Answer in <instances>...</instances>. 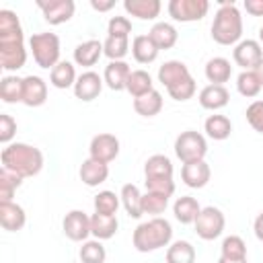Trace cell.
<instances>
[{
  "mask_svg": "<svg viewBox=\"0 0 263 263\" xmlns=\"http://www.w3.org/2000/svg\"><path fill=\"white\" fill-rule=\"evenodd\" d=\"M189 76H191V72H189L187 64H183L179 60H168L158 68V82H162L166 88L189 78Z\"/></svg>",
  "mask_w": 263,
  "mask_h": 263,
  "instance_id": "7402d4cb",
  "label": "cell"
},
{
  "mask_svg": "<svg viewBox=\"0 0 263 263\" xmlns=\"http://www.w3.org/2000/svg\"><path fill=\"white\" fill-rule=\"evenodd\" d=\"M148 37L154 41V45H156L158 49H171V47L177 43L179 33H177V29H175L171 23L160 21V23H154V25H152Z\"/></svg>",
  "mask_w": 263,
  "mask_h": 263,
  "instance_id": "484cf974",
  "label": "cell"
},
{
  "mask_svg": "<svg viewBox=\"0 0 263 263\" xmlns=\"http://www.w3.org/2000/svg\"><path fill=\"white\" fill-rule=\"evenodd\" d=\"M173 240V226L164 218H152L136 226L132 234V242L140 253H152L162 247H168Z\"/></svg>",
  "mask_w": 263,
  "mask_h": 263,
  "instance_id": "3957f363",
  "label": "cell"
},
{
  "mask_svg": "<svg viewBox=\"0 0 263 263\" xmlns=\"http://www.w3.org/2000/svg\"><path fill=\"white\" fill-rule=\"evenodd\" d=\"M107 33L109 37H127L132 33V21L127 16H111L107 23Z\"/></svg>",
  "mask_w": 263,
  "mask_h": 263,
  "instance_id": "ee69618b",
  "label": "cell"
},
{
  "mask_svg": "<svg viewBox=\"0 0 263 263\" xmlns=\"http://www.w3.org/2000/svg\"><path fill=\"white\" fill-rule=\"evenodd\" d=\"M230 101V92L226 90V86L220 84H208L199 90V105L208 111H218L224 109Z\"/></svg>",
  "mask_w": 263,
  "mask_h": 263,
  "instance_id": "d6986e66",
  "label": "cell"
},
{
  "mask_svg": "<svg viewBox=\"0 0 263 263\" xmlns=\"http://www.w3.org/2000/svg\"><path fill=\"white\" fill-rule=\"evenodd\" d=\"M242 37V16L232 0H220L212 23V39L220 45H236Z\"/></svg>",
  "mask_w": 263,
  "mask_h": 263,
  "instance_id": "7a4b0ae2",
  "label": "cell"
},
{
  "mask_svg": "<svg viewBox=\"0 0 263 263\" xmlns=\"http://www.w3.org/2000/svg\"><path fill=\"white\" fill-rule=\"evenodd\" d=\"M253 230H255V236L259 240H263V212L255 218V224H253Z\"/></svg>",
  "mask_w": 263,
  "mask_h": 263,
  "instance_id": "f907efd6",
  "label": "cell"
},
{
  "mask_svg": "<svg viewBox=\"0 0 263 263\" xmlns=\"http://www.w3.org/2000/svg\"><path fill=\"white\" fill-rule=\"evenodd\" d=\"M175 154L177 158L187 164V162H197V160H203L205 154H208V142L205 138L195 132V129H187V132H181L175 140Z\"/></svg>",
  "mask_w": 263,
  "mask_h": 263,
  "instance_id": "8992f818",
  "label": "cell"
},
{
  "mask_svg": "<svg viewBox=\"0 0 263 263\" xmlns=\"http://www.w3.org/2000/svg\"><path fill=\"white\" fill-rule=\"evenodd\" d=\"M78 175H80V181H82L84 185H88V187H99V185L105 183L107 177H109V164H105V162L95 160V158L88 156V158L80 164Z\"/></svg>",
  "mask_w": 263,
  "mask_h": 263,
  "instance_id": "2e32d148",
  "label": "cell"
},
{
  "mask_svg": "<svg viewBox=\"0 0 263 263\" xmlns=\"http://www.w3.org/2000/svg\"><path fill=\"white\" fill-rule=\"evenodd\" d=\"M88 152H90V158L109 164V162H113V160L117 158V154H119V140H117L113 134H97V136L90 140Z\"/></svg>",
  "mask_w": 263,
  "mask_h": 263,
  "instance_id": "7c38bea8",
  "label": "cell"
},
{
  "mask_svg": "<svg viewBox=\"0 0 263 263\" xmlns=\"http://www.w3.org/2000/svg\"><path fill=\"white\" fill-rule=\"evenodd\" d=\"M29 47L33 53V60L39 68L51 70L58 66L60 60V37L55 33H33L29 39Z\"/></svg>",
  "mask_w": 263,
  "mask_h": 263,
  "instance_id": "5b68a950",
  "label": "cell"
},
{
  "mask_svg": "<svg viewBox=\"0 0 263 263\" xmlns=\"http://www.w3.org/2000/svg\"><path fill=\"white\" fill-rule=\"evenodd\" d=\"M125 90H127L134 99L152 92V90H154L152 76H150L146 70H132V74H129V78H127V86H125Z\"/></svg>",
  "mask_w": 263,
  "mask_h": 263,
  "instance_id": "f546056e",
  "label": "cell"
},
{
  "mask_svg": "<svg viewBox=\"0 0 263 263\" xmlns=\"http://www.w3.org/2000/svg\"><path fill=\"white\" fill-rule=\"evenodd\" d=\"M121 199L119 195H115L113 191H99L95 195V212L97 214H103V216H115L117 214V208H119Z\"/></svg>",
  "mask_w": 263,
  "mask_h": 263,
  "instance_id": "60d3db41",
  "label": "cell"
},
{
  "mask_svg": "<svg viewBox=\"0 0 263 263\" xmlns=\"http://www.w3.org/2000/svg\"><path fill=\"white\" fill-rule=\"evenodd\" d=\"M166 263H195V247L189 240H175L166 249Z\"/></svg>",
  "mask_w": 263,
  "mask_h": 263,
  "instance_id": "836d02e7",
  "label": "cell"
},
{
  "mask_svg": "<svg viewBox=\"0 0 263 263\" xmlns=\"http://www.w3.org/2000/svg\"><path fill=\"white\" fill-rule=\"evenodd\" d=\"M168 205V195L164 193H154V191H146L142 195V212L150 214L154 218H158Z\"/></svg>",
  "mask_w": 263,
  "mask_h": 263,
  "instance_id": "ab89813d",
  "label": "cell"
},
{
  "mask_svg": "<svg viewBox=\"0 0 263 263\" xmlns=\"http://www.w3.org/2000/svg\"><path fill=\"white\" fill-rule=\"evenodd\" d=\"M220 257L228 259V261H242L247 259V242L236 236V234H230L222 240V247H220Z\"/></svg>",
  "mask_w": 263,
  "mask_h": 263,
  "instance_id": "d590c367",
  "label": "cell"
},
{
  "mask_svg": "<svg viewBox=\"0 0 263 263\" xmlns=\"http://www.w3.org/2000/svg\"><path fill=\"white\" fill-rule=\"evenodd\" d=\"M199 212H201V205H199L197 199L191 197V195L177 197V201L173 203V214H175V218H177L181 224H195Z\"/></svg>",
  "mask_w": 263,
  "mask_h": 263,
  "instance_id": "603a6c76",
  "label": "cell"
},
{
  "mask_svg": "<svg viewBox=\"0 0 263 263\" xmlns=\"http://www.w3.org/2000/svg\"><path fill=\"white\" fill-rule=\"evenodd\" d=\"M78 257L82 263H105L107 259V251L103 247L101 240H84L80 251H78Z\"/></svg>",
  "mask_w": 263,
  "mask_h": 263,
  "instance_id": "f35d334b",
  "label": "cell"
},
{
  "mask_svg": "<svg viewBox=\"0 0 263 263\" xmlns=\"http://www.w3.org/2000/svg\"><path fill=\"white\" fill-rule=\"evenodd\" d=\"M0 160H2V168L10 171L23 179L35 177L43 168V152L31 144H25V142L8 144L2 150Z\"/></svg>",
  "mask_w": 263,
  "mask_h": 263,
  "instance_id": "6da1fadb",
  "label": "cell"
},
{
  "mask_svg": "<svg viewBox=\"0 0 263 263\" xmlns=\"http://www.w3.org/2000/svg\"><path fill=\"white\" fill-rule=\"evenodd\" d=\"M203 132L208 134V138L222 142V140H226V138L230 136V132H232V121H230L226 115H220V113L210 115V117L205 119V123H203Z\"/></svg>",
  "mask_w": 263,
  "mask_h": 263,
  "instance_id": "4dcf8cb0",
  "label": "cell"
},
{
  "mask_svg": "<svg viewBox=\"0 0 263 263\" xmlns=\"http://www.w3.org/2000/svg\"><path fill=\"white\" fill-rule=\"evenodd\" d=\"M212 177V168L205 160H197V162H187L181 166V179L187 187L191 189H201L208 185Z\"/></svg>",
  "mask_w": 263,
  "mask_h": 263,
  "instance_id": "5bb4252c",
  "label": "cell"
},
{
  "mask_svg": "<svg viewBox=\"0 0 263 263\" xmlns=\"http://www.w3.org/2000/svg\"><path fill=\"white\" fill-rule=\"evenodd\" d=\"M27 214L14 201H0V226L8 232H16L25 226Z\"/></svg>",
  "mask_w": 263,
  "mask_h": 263,
  "instance_id": "e0dca14e",
  "label": "cell"
},
{
  "mask_svg": "<svg viewBox=\"0 0 263 263\" xmlns=\"http://www.w3.org/2000/svg\"><path fill=\"white\" fill-rule=\"evenodd\" d=\"M47 101V84L41 76L23 78V103L27 107H41Z\"/></svg>",
  "mask_w": 263,
  "mask_h": 263,
  "instance_id": "9a60e30c",
  "label": "cell"
},
{
  "mask_svg": "<svg viewBox=\"0 0 263 263\" xmlns=\"http://www.w3.org/2000/svg\"><path fill=\"white\" fill-rule=\"evenodd\" d=\"M103 84H105V80H103L97 72H92V70L82 72V74L76 78L74 95H76V99H80V101H84V103L95 101V99L101 95Z\"/></svg>",
  "mask_w": 263,
  "mask_h": 263,
  "instance_id": "4fadbf2b",
  "label": "cell"
},
{
  "mask_svg": "<svg viewBox=\"0 0 263 263\" xmlns=\"http://www.w3.org/2000/svg\"><path fill=\"white\" fill-rule=\"evenodd\" d=\"M0 99L4 103H23V78L4 76L0 80Z\"/></svg>",
  "mask_w": 263,
  "mask_h": 263,
  "instance_id": "e575fe53",
  "label": "cell"
},
{
  "mask_svg": "<svg viewBox=\"0 0 263 263\" xmlns=\"http://www.w3.org/2000/svg\"><path fill=\"white\" fill-rule=\"evenodd\" d=\"M259 43H261V47H263V27L259 29Z\"/></svg>",
  "mask_w": 263,
  "mask_h": 263,
  "instance_id": "db71d44e",
  "label": "cell"
},
{
  "mask_svg": "<svg viewBox=\"0 0 263 263\" xmlns=\"http://www.w3.org/2000/svg\"><path fill=\"white\" fill-rule=\"evenodd\" d=\"M146 191H154V193H164V195H173L175 193V181L173 177H156V179H146L144 181Z\"/></svg>",
  "mask_w": 263,
  "mask_h": 263,
  "instance_id": "f6af8a7d",
  "label": "cell"
},
{
  "mask_svg": "<svg viewBox=\"0 0 263 263\" xmlns=\"http://www.w3.org/2000/svg\"><path fill=\"white\" fill-rule=\"evenodd\" d=\"M27 62L23 29L0 33V66L6 72H16Z\"/></svg>",
  "mask_w": 263,
  "mask_h": 263,
  "instance_id": "277c9868",
  "label": "cell"
},
{
  "mask_svg": "<svg viewBox=\"0 0 263 263\" xmlns=\"http://www.w3.org/2000/svg\"><path fill=\"white\" fill-rule=\"evenodd\" d=\"M129 51V39L127 37H109L103 41V53L111 62H121Z\"/></svg>",
  "mask_w": 263,
  "mask_h": 263,
  "instance_id": "74e56055",
  "label": "cell"
},
{
  "mask_svg": "<svg viewBox=\"0 0 263 263\" xmlns=\"http://www.w3.org/2000/svg\"><path fill=\"white\" fill-rule=\"evenodd\" d=\"M101 55H103V41H99V39L82 41L74 49V62L78 66H84V68L95 66L101 60Z\"/></svg>",
  "mask_w": 263,
  "mask_h": 263,
  "instance_id": "44dd1931",
  "label": "cell"
},
{
  "mask_svg": "<svg viewBox=\"0 0 263 263\" xmlns=\"http://www.w3.org/2000/svg\"><path fill=\"white\" fill-rule=\"evenodd\" d=\"M255 74L259 76V80H261V84H263V60H261V62H259V66L255 68Z\"/></svg>",
  "mask_w": 263,
  "mask_h": 263,
  "instance_id": "816d5d0a",
  "label": "cell"
},
{
  "mask_svg": "<svg viewBox=\"0 0 263 263\" xmlns=\"http://www.w3.org/2000/svg\"><path fill=\"white\" fill-rule=\"evenodd\" d=\"M90 6L97 10V12H107L115 6V0H90Z\"/></svg>",
  "mask_w": 263,
  "mask_h": 263,
  "instance_id": "681fc988",
  "label": "cell"
},
{
  "mask_svg": "<svg viewBox=\"0 0 263 263\" xmlns=\"http://www.w3.org/2000/svg\"><path fill=\"white\" fill-rule=\"evenodd\" d=\"M144 175L146 179H156V177H173V162L164 154H152L146 164H144Z\"/></svg>",
  "mask_w": 263,
  "mask_h": 263,
  "instance_id": "d6a6232c",
  "label": "cell"
},
{
  "mask_svg": "<svg viewBox=\"0 0 263 263\" xmlns=\"http://www.w3.org/2000/svg\"><path fill=\"white\" fill-rule=\"evenodd\" d=\"M232 58H234L236 66H240L242 70H255L259 66V62L263 60V47L255 39H242L234 45Z\"/></svg>",
  "mask_w": 263,
  "mask_h": 263,
  "instance_id": "8fae6325",
  "label": "cell"
},
{
  "mask_svg": "<svg viewBox=\"0 0 263 263\" xmlns=\"http://www.w3.org/2000/svg\"><path fill=\"white\" fill-rule=\"evenodd\" d=\"M134 111L142 117H154L162 111V95L158 90H152L144 97L134 99Z\"/></svg>",
  "mask_w": 263,
  "mask_h": 263,
  "instance_id": "1f68e13d",
  "label": "cell"
},
{
  "mask_svg": "<svg viewBox=\"0 0 263 263\" xmlns=\"http://www.w3.org/2000/svg\"><path fill=\"white\" fill-rule=\"evenodd\" d=\"M247 121L249 125L257 132V134H263V101H253L249 107H247Z\"/></svg>",
  "mask_w": 263,
  "mask_h": 263,
  "instance_id": "bcb514c9",
  "label": "cell"
},
{
  "mask_svg": "<svg viewBox=\"0 0 263 263\" xmlns=\"http://www.w3.org/2000/svg\"><path fill=\"white\" fill-rule=\"evenodd\" d=\"M158 47L148 35H136L132 41V55L138 64H152L158 58Z\"/></svg>",
  "mask_w": 263,
  "mask_h": 263,
  "instance_id": "d4e9b609",
  "label": "cell"
},
{
  "mask_svg": "<svg viewBox=\"0 0 263 263\" xmlns=\"http://www.w3.org/2000/svg\"><path fill=\"white\" fill-rule=\"evenodd\" d=\"M123 8L127 14L140 21H154L160 14V0H123Z\"/></svg>",
  "mask_w": 263,
  "mask_h": 263,
  "instance_id": "ffe728a7",
  "label": "cell"
},
{
  "mask_svg": "<svg viewBox=\"0 0 263 263\" xmlns=\"http://www.w3.org/2000/svg\"><path fill=\"white\" fill-rule=\"evenodd\" d=\"M129 74H132V68L127 62H123V60L121 62H109L105 66L103 80L111 90H125Z\"/></svg>",
  "mask_w": 263,
  "mask_h": 263,
  "instance_id": "ac0fdd59",
  "label": "cell"
},
{
  "mask_svg": "<svg viewBox=\"0 0 263 263\" xmlns=\"http://www.w3.org/2000/svg\"><path fill=\"white\" fill-rule=\"evenodd\" d=\"M64 234L74 242H84L90 236V216L82 210H72L64 216L62 222Z\"/></svg>",
  "mask_w": 263,
  "mask_h": 263,
  "instance_id": "9c48e42d",
  "label": "cell"
},
{
  "mask_svg": "<svg viewBox=\"0 0 263 263\" xmlns=\"http://www.w3.org/2000/svg\"><path fill=\"white\" fill-rule=\"evenodd\" d=\"M23 185V177L2 168L0 171V201H12L14 191Z\"/></svg>",
  "mask_w": 263,
  "mask_h": 263,
  "instance_id": "b9f144b4",
  "label": "cell"
},
{
  "mask_svg": "<svg viewBox=\"0 0 263 263\" xmlns=\"http://www.w3.org/2000/svg\"><path fill=\"white\" fill-rule=\"evenodd\" d=\"M166 90H168V95H171L175 101H189V99L195 95L197 86H195L193 76H189V78H185V80H181V82L168 86Z\"/></svg>",
  "mask_w": 263,
  "mask_h": 263,
  "instance_id": "7bdbcfd3",
  "label": "cell"
},
{
  "mask_svg": "<svg viewBox=\"0 0 263 263\" xmlns=\"http://www.w3.org/2000/svg\"><path fill=\"white\" fill-rule=\"evenodd\" d=\"M218 263H249V261H247V259H242V261H228V259L220 257V259H218Z\"/></svg>",
  "mask_w": 263,
  "mask_h": 263,
  "instance_id": "f5cc1de1",
  "label": "cell"
},
{
  "mask_svg": "<svg viewBox=\"0 0 263 263\" xmlns=\"http://www.w3.org/2000/svg\"><path fill=\"white\" fill-rule=\"evenodd\" d=\"M39 10L43 12V18L49 25H62L68 23L74 16L76 4L74 0H37Z\"/></svg>",
  "mask_w": 263,
  "mask_h": 263,
  "instance_id": "30bf717a",
  "label": "cell"
},
{
  "mask_svg": "<svg viewBox=\"0 0 263 263\" xmlns=\"http://www.w3.org/2000/svg\"><path fill=\"white\" fill-rule=\"evenodd\" d=\"M16 134V121L12 115L8 113H0V142L8 146V142L14 138Z\"/></svg>",
  "mask_w": 263,
  "mask_h": 263,
  "instance_id": "7dc6e473",
  "label": "cell"
},
{
  "mask_svg": "<svg viewBox=\"0 0 263 263\" xmlns=\"http://www.w3.org/2000/svg\"><path fill=\"white\" fill-rule=\"evenodd\" d=\"M76 70H74V64L72 62H66V60H62L58 66H53L51 68V72H49V82L55 86V88H74V84H76Z\"/></svg>",
  "mask_w": 263,
  "mask_h": 263,
  "instance_id": "f1b7e54d",
  "label": "cell"
},
{
  "mask_svg": "<svg viewBox=\"0 0 263 263\" xmlns=\"http://www.w3.org/2000/svg\"><path fill=\"white\" fill-rule=\"evenodd\" d=\"M205 78L210 80V84H220L224 86V82L230 80L232 76V66L226 58H212L208 64H205Z\"/></svg>",
  "mask_w": 263,
  "mask_h": 263,
  "instance_id": "4316f807",
  "label": "cell"
},
{
  "mask_svg": "<svg viewBox=\"0 0 263 263\" xmlns=\"http://www.w3.org/2000/svg\"><path fill=\"white\" fill-rule=\"evenodd\" d=\"M119 199H121V205H123V210L127 212L129 218H140V216L144 214V212H142V193H140L138 185L125 183V185L121 187Z\"/></svg>",
  "mask_w": 263,
  "mask_h": 263,
  "instance_id": "83f0119b",
  "label": "cell"
},
{
  "mask_svg": "<svg viewBox=\"0 0 263 263\" xmlns=\"http://www.w3.org/2000/svg\"><path fill=\"white\" fill-rule=\"evenodd\" d=\"M119 228V222L115 216H103V214H92L90 216V234L97 240H109L115 236Z\"/></svg>",
  "mask_w": 263,
  "mask_h": 263,
  "instance_id": "cb8c5ba5",
  "label": "cell"
},
{
  "mask_svg": "<svg viewBox=\"0 0 263 263\" xmlns=\"http://www.w3.org/2000/svg\"><path fill=\"white\" fill-rule=\"evenodd\" d=\"M261 88H263V84H261L259 76L255 74V70H242L238 74V78H236V90L242 97L253 99V97H257L261 92Z\"/></svg>",
  "mask_w": 263,
  "mask_h": 263,
  "instance_id": "8d00e7d4",
  "label": "cell"
},
{
  "mask_svg": "<svg viewBox=\"0 0 263 263\" xmlns=\"http://www.w3.org/2000/svg\"><path fill=\"white\" fill-rule=\"evenodd\" d=\"M245 10L251 16H263V0H245Z\"/></svg>",
  "mask_w": 263,
  "mask_h": 263,
  "instance_id": "c3c4849f",
  "label": "cell"
},
{
  "mask_svg": "<svg viewBox=\"0 0 263 263\" xmlns=\"http://www.w3.org/2000/svg\"><path fill=\"white\" fill-rule=\"evenodd\" d=\"M166 10L179 23H193V21H201L208 14L210 2L208 0H171Z\"/></svg>",
  "mask_w": 263,
  "mask_h": 263,
  "instance_id": "ba28073f",
  "label": "cell"
},
{
  "mask_svg": "<svg viewBox=\"0 0 263 263\" xmlns=\"http://www.w3.org/2000/svg\"><path fill=\"white\" fill-rule=\"evenodd\" d=\"M224 224H226L224 214L218 208L208 205V208H201V212H199V216L195 220V232L203 240H214V238H218L222 234Z\"/></svg>",
  "mask_w": 263,
  "mask_h": 263,
  "instance_id": "52a82bcc",
  "label": "cell"
}]
</instances>
